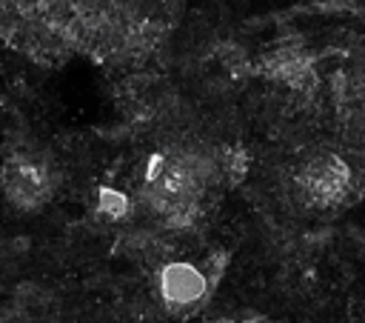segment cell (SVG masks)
Returning <instances> with one entry per match:
<instances>
[{"instance_id":"cell-3","label":"cell","mask_w":365,"mask_h":323,"mask_svg":"<svg viewBox=\"0 0 365 323\" xmlns=\"http://www.w3.org/2000/svg\"><path fill=\"white\" fill-rule=\"evenodd\" d=\"M6 192L20 206H37L48 192V177L34 163H9L6 166Z\"/></svg>"},{"instance_id":"cell-1","label":"cell","mask_w":365,"mask_h":323,"mask_svg":"<svg viewBox=\"0 0 365 323\" xmlns=\"http://www.w3.org/2000/svg\"><path fill=\"white\" fill-rule=\"evenodd\" d=\"M299 186L308 200L328 206V203H336L345 197V192L351 186V172L342 157L319 154L311 163H305V169L299 172Z\"/></svg>"},{"instance_id":"cell-2","label":"cell","mask_w":365,"mask_h":323,"mask_svg":"<svg viewBox=\"0 0 365 323\" xmlns=\"http://www.w3.org/2000/svg\"><path fill=\"white\" fill-rule=\"evenodd\" d=\"M208 280L200 269L185 266V263H171L160 272V294L171 309H185L194 306L205 297Z\"/></svg>"},{"instance_id":"cell-4","label":"cell","mask_w":365,"mask_h":323,"mask_svg":"<svg viewBox=\"0 0 365 323\" xmlns=\"http://www.w3.org/2000/svg\"><path fill=\"white\" fill-rule=\"evenodd\" d=\"M103 209L106 212H114V214H120L123 209H125V200H123V194H117V192H103Z\"/></svg>"}]
</instances>
